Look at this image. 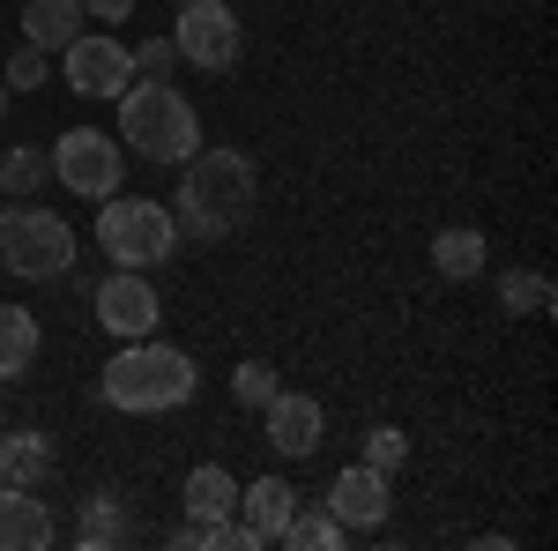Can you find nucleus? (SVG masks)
Segmentation results:
<instances>
[{
	"mask_svg": "<svg viewBox=\"0 0 558 551\" xmlns=\"http://www.w3.org/2000/svg\"><path fill=\"white\" fill-rule=\"evenodd\" d=\"M194 358L179 350V343H157V336H134L112 350V366L97 373V395L112 403V410H128V418H157V410H179V403H194Z\"/></svg>",
	"mask_w": 558,
	"mask_h": 551,
	"instance_id": "nucleus-1",
	"label": "nucleus"
},
{
	"mask_svg": "<svg viewBox=\"0 0 558 551\" xmlns=\"http://www.w3.org/2000/svg\"><path fill=\"white\" fill-rule=\"evenodd\" d=\"M179 231L186 239H223V231H239L246 216H254V165L239 157V149H194L186 165H179Z\"/></svg>",
	"mask_w": 558,
	"mask_h": 551,
	"instance_id": "nucleus-2",
	"label": "nucleus"
},
{
	"mask_svg": "<svg viewBox=\"0 0 558 551\" xmlns=\"http://www.w3.org/2000/svg\"><path fill=\"white\" fill-rule=\"evenodd\" d=\"M120 149L149 157V165H186L202 149V120L165 75H134L120 89Z\"/></svg>",
	"mask_w": 558,
	"mask_h": 551,
	"instance_id": "nucleus-3",
	"label": "nucleus"
},
{
	"mask_svg": "<svg viewBox=\"0 0 558 551\" xmlns=\"http://www.w3.org/2000/svg\"><path fill=\"white\" fill-rule=\"evenodd\" d=\"M97 247L105 261H120V268H157V261H172L179 247V216L157 202V194H105V209H97Z\"/></svg>",
	"mask_w": 558,
	"mask_h": 551,
	"instance_id": "nucleus-4",
	"label": "nucleus"
},
{
	"mask_svg": "<svg viewBox=\"0 0 558 551\" xmlns=\"http://www.w3.org/2000/svg\"><path fill=\"white\" fill-rule=\"evenodd\" d=\"M68 261H75V231H68V216L38 209V202H8V209H0V268H8V276L60 284Z\"/></svg>",
	"mask_w": 558,
	"mask_h": 551,
	"instance_id": "nucleus-5",
	"label": "nucleus"
},
{
	"mask_svg": "<svg viewBox=\"0 0 558 551\" xmlns=\"http://www.w3.org/2000/svg\"><path fill=\"white\" fill-rule=\"evenodd\" d=\"M120 171H128V149H120V134L68 128L60 142H52V179H60L68 194H83V202H105V194H120Z\"/></svg>",
	"mask_w": 558,
	"mask_h": 551,
	"instance_id": "nucleus-6",
	"label": "nucleus"
},
{
	"mask_svg": "<svg viewBox=\"0 0 558 551\" xmlns=\"http://www.w3.org/2000/svg\"><path fill=\"white\" fill-rule=\"evenodd\" d=\"M172 45H179V60H186V68H202V75H231L246 31H239V15H231L223 0H179Z\"/></svg>",
	"mask_w": 558,
	"mask_h": 551,
	"instance_id": "nucleus-7",
	"label": "nucleus"
},
{
	"mask_svg": "<svg viewBox=\"0 0 558 551\" xmlns=\"http://www.w3.org/2000/svg\"><path fill=\"white\" fill-rule=\"evenodd\" d=\"M89 306H97V328H112L120 343L157 336V321H165V298L149 284V268H112V276L89 291Z\"/></svg>",
	"mask_w": 558,
	"mask_h": 551,
	"instance_id": "nucleus-8",
	"label": "nucleus"
},
{
	"mask_svg": "<svg viewBox=\"0 0 558 551\" xmlns=\"http://www.w3.org/2000/svg\"><path fill=\"white\" fill-rule=\"evenodd\" d=\"M60 68H68V89L75 97H120L134 83V52L120 38H97V31H83V38L68 45Z\"/></svg>",
	"mask_w": 558,
	"mask_h": 551,
	"instance_id": "nucleus-9",
	"label": "nucleus"
},
{
	"mask_svg": "<svg viewBox=\"0 0 558 551\" xmlns=\"http://www.w3.org/2000/svg\"><path fill=\"white\" fill-rule=\"evenodd\" d=\"M387 500H395V477L373 463H350L336 469V484H328V514L343 522V529H380L387 522Z\"/></svg>",
	"mask_w": 558,
	"mask_h": 551,
	"instance_id": "nucleus-10",
	"label": "nucleus"
},
{
	"mask_svg": "<svg viewBox=\"0 0 558 551\" xmlns=\"http://www.w3.org/2000/svg\"><path fill=\"white\" fill-rule=\"evenodd\" d=\"M260 418H268V447L276 455H313L320 447V432H328V410L313 403V395H291V387H276L268 403H260Z\"/></svg>",
	"mask_w": 558,
	"mask_h": 551,
	"instance_id": "nucleus-11",
	"label": "nucleus"
},
{
	"mask_svg": "<svg viewBox=\"0 0 558 551\" xmlns=\"http://www.w3.org/2000/svg\"><path fill=\"white\" fill-rule=\"evenodd\" d=\"M52 544V514L38 484H0V551H45Z\"/></svg>",
	"mask_w": 558,
	"mask_h": 551,
	"instance_id": "nucleus-12",
	"label": "nucleus"
},
{
	"mask_svg": "<svg viewBox=\"0 0 558 551\" xmlns=\"http://www.w3.org/2000/svg\"><path fill=\"white\" fill-rule=\"evenodd\" d=\"M83 0H23V45H38V52H68L83 38Z\"/></svg>",
	"mask_w": 558,
	"mask_h": 551,
	"instance_id": "nucleus-13",
	"label": "nucleus"
},
{
	"mask_svg": "<svg viewBox=\"0 0 558 551\" xmlns=\"http://www.w3.org/2000/svg\"><path fill=\"white\" fill-rule=\"evenodd\" d=\"M239 507H246V529L260 537V551L283 537V522H291V507H299V492L283 484V477H260V484H239Z\"/></svg>",
	"mask_w": 558,
	"mask_h": 551,
	"instance_id": "nucleus-14",
	"label": "nucleus"
},
{
	"mask_svg": "<svg viewBox=\"0 0 558 551\" xmlns=\"http://www.w3.org/2000/svg\"><path fill=\"white\" fill-rule=\"evenodd\" d=\"M186 522H216V514H239V477L223 463H202V469H186Z\"/></svg>",
	"mask_w": 558,
	"mask_h": 551,
	"instance_id": "nucleus-15",
	"label": "nucleus"
},
{
	"mask_svg": "<svg viewBox=\"0 0 558 551\" xmlns=\"http://www.w3.org/2000/svg\"><path fill=\"white\" fill-rule=\"evenodd\" d=\"M38 366V313L0 306V381H23Z\"/></svg>",
	"mask_w": 558,
	"mask_h": 551,
	"instance_id": "nucleus-16",
	"label": "nucleus"
},
{
	"mask_svg": "<svg viewBox=\"0 0 558 551\" xmlns=\"http://www.w3.org/2000/svg\"><path fill=\"white\" fill-rule=\"evenodd\" d=\"M484 261H492L484 231H439V239H432V268H439L447 284H476V276H484Z\"/></svg>",
	"mask_w": 558,
	"mask_h": 551,
	"instance_id": "nucleus-17",
	"label": "nucleus"
},
{
	"mask_svg": "<svg viewBox=\"0 0 558 551\" xmlns=\"http://www.w3.org/2000/svg\"><path fill=\"white\" fill-rule=\"evenodd\" d=\"M52 469V440L45 432H8L0 440V484H45Z\"/></svg>",
	"mask_w": 558,
	"mask_h": 551,
	"instance_id": "nucleus-18",
	"label": "nucleus"
},
{
	"mask_svg": "<svg viewBox=\"0 0 558 551\" xmlns=\"http://www.w3.org/2000/svg\"><path fill=\"white\" fill-rule=\"evenodd\" d=\"M120 537H128L120 492H89V500H83V522H75V544H83V551H112Z\"/></svg>",
	"mask_w": 558,
	"mask_h": 551,
	"instance_id": "nucleus-19",
	"label": "nucleus"
},
{
	"mask_svg": "<svg viewBox=\"0 0 558 551\" xmlns=\"http://www.w3.org/2000/svg\"><path fill=\"white\" fill-rule=\"evenodd\" d=\"M45 179H52V157H45V149H8V157H0V194H8V202H38Z\"/></svg>",
	"mask_w": 558,
	"mask_h": 551,
	"instance_id": "nucleus-20",
	"label": "nucleus"
},
{
	"mask_svg": "<svg viewBox=\"0 0 558 551\" xmlns=\"http://www.w3.org/2000/svg\"><path fill=\"white\" fill-rule=\"evenodd\" d=\"M343 537H350V529L328 507H320V514L291 507V522H283V537H276V544H291V551H343Z\"/></svg>",
	"mask_w": 558,
	"mask_h": 551,
	"instance_id": "nucleus-21",
	"label": "nucleus"
},
{
	"mask_svg": "<svg viewBox=\"0 0 558 551\" xmlns=\"http://www.w3.org/2000/svg\"><path fill=\"white\" fill-rule=\"evenodd\" d=\"M499 298H507V313H551V284L536 268H507L499 276Z\"/></svg>",
	"mask_w": 558,
	"mask_h": 551,
	"instance_id": "nucleus-22",
	"label": "nucleus"
},
{
	"mask_svg": "<svg viewBox=\"0 0 558 551\" xmlns=\"http://www.w3.org/2000/svg\"><path fill=\"white\" fill-rule=\"evenodd\" d=\"M357 463H373V469H387V477H395V469L410 463V432H402V424H373V432H365V455H357Z\"/></svg>",
	"mask_w": 558,
	"mask_h": 551,
	"instance_id": "nucleus-23",
	"label": "nucleus"
},
{
	"mask_svg": "<svg viewBox=\"0 0 558 551\" xmlns=\"http://www.w3.org/2000/svg\"><path fill=\"white\" fill-rule=\"evenodd\" d=\"M45 60H52V52L23 45V52H15V60L0 68V83H8V89H38V83H52V68H45Z\"/></svg>",
	"mask_w": 558,
	"mask_h": 551,
	"instance_id": "nucleus-24",
	"label": "nucleus"
},
{
	"mask_svg": "<svg viewBox=\"0 0 558 551\" xmlns=\"http://www.w3.org/2000/svg\"><path fill=\"white\" fill-rule=\"evenodd\" d=\"M231 395H239V403H246V410H260V403H268V395H276V373H268V366H260V358H246V366H239V373H231Z\"/></svg>",
	"mask_w": 558,
	"mask_h": 551,
	"instance_id": "nucleus-25",
	"label": "nucleus"
},
{
	"mask_svg": "<svg viewBox=\"0 0 558 551\" xmlns=\"http://www.w3.org/2000/svg\"><path fill=\"white\" fill-rule=\"evenodd\" d=\"M128 52H134V75H172V60H179L172 38H142V45H128Z\"/></svg>",
	"mask_w": 558,
	"mask_h": 551,
	"instance_id": "nucleus-26",
	"label": "nucleus"
},
{
	"mask_svg": "<svg viewBox=\"0 0 558 551\" xmlns=\"http://www.w3.org/2000/svg\"><path fill=\"white\" fill-rule=\"evenodd\" d=\"M83 15H89V23H128L134 0H83Z\"/></svg>",
	"mask_w": 558,
	"mask_h": 551,
	"instance_id": "nucleus-27",
	"label": "nucleus"
},
{
	"mask_svg": "<svg viewBox=\"0 0 558 551\" xmlns=\"http://www.w3.org/2000/svg\"><path fill=\"white\" fill-rule=\"evenodd\" d=\"M0 120H8V83H0Z\"/></svg>",
	"mask_w": 558,
	"mask_h": 551,
	"instance_id": "nucleus-28",
	"label": "nucleus"
}]
</instances>
